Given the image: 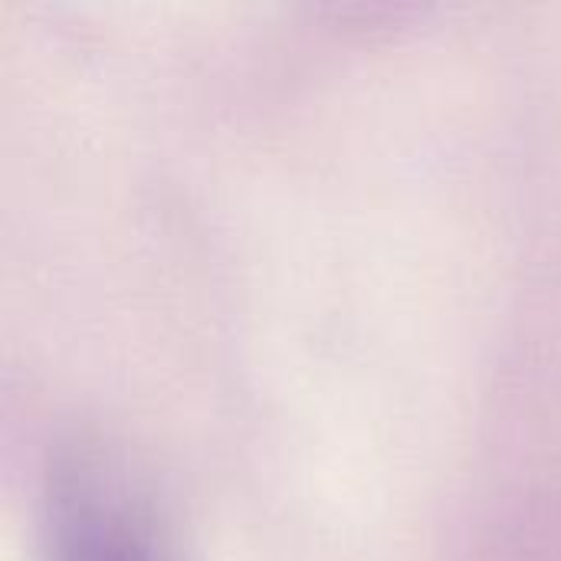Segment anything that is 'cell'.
<instances>
[{
  "label": "cell",
  "instance_id": "1",
  "mask_svg": "<svg viewBox=\"0 0 561 561\" xmlns=\"http://www.w3.org/2000/svg\"><path fill=\"white\" fill-rule=\"evenodd\" d=\"M49 561H168L148 493L95 450L66 454L46 490Z\"/></svg>",
  "mask_w": 561,
  "mask_h": 561
}]
</instances>
